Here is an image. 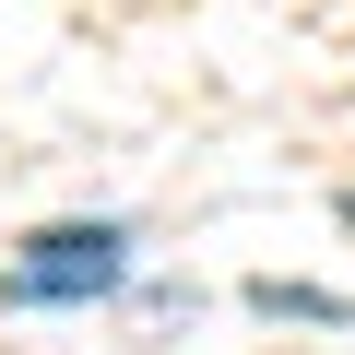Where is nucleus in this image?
I'll return each mask as SVG.
<instances>
[{
    "label": "nucleus",
    "mask_w": 355,
    "mask_h": 355,
    "mask_svg": "<svg viewBox=\"0 0 355 355\" xmlns=\"http://www.w3.org/2000/svg\"><path fill=\"white\" fill-rule=\"evenodd\" d=\"M130 272V225H48V237H24V261H12V308H83V296H107Z\"/></svg>",
    "instance_id": "nucleus-1"
}]
</instances>
